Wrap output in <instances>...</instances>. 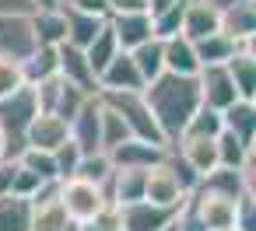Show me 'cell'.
<instances>
[{
	"label": "cell",
	"mask_w": 256,
	"mask_h": 231,
	"mask_svg": "<svg viewBox=\"0 0 256 231\" xmlns=\"http://www.w3.org/2000/svg\"><path fill=\"white\" fill-rule=\"evenodd\" d=\"M144 98H148V105H151V112H154V119H158L168 147L182 137L186 123L204 105L200 81L196 77H186V74H168V70L144 88Z\"/></svg>",
	"instance_id": "6da1fadb"
},
{
	"label": "cell",
	"mask_w": 256,
	"mask_h": 231,
	"mask_svg": "<svg viewBox=\"0 0 256 231\" xmlns=\"http://www.w3.org/2000/svg\"><path fill=\"white\" fill-rule=\"evenodd\" d=\"M39 116V98L36 88H22L11 98L0 102V137H4V161H18L22 151L28 147V126Z\"/></svg>",
	"instance_id": "7a4b0ae2"
},
{
	"label": "cell",
	"mask_w": 256,
	"mask_h": 231,
	"mask_svg": "<svg viewBox=\"0 0 256 231\" xmlns=\"http://www.w3.org/2000/svg\"><path fill=\"white\" fill-rule=\"evenodd\" d=\"M98 98L123 116V123L130 126L134 137L151 140L158 147H168V140H165V133H162V126H158V119H154V112H151V105L144 98V91H98Z\"/></svg>",
	"instance_id": "3957f363"
},
{
	"label": "cell",
	"mask_w": 256,
	"mask_h": 231,
	"mask_svg": "<svg viewBox=\"0 0 256 231\" xmlns=\"http://www.w3.org/2000/svg\"><path fill=\"white\" fill-rule=\"evenodd\" d=\"M186 207L193 210V217L204 224V231H224V228H235V207H238V196H224V193H214L207 186H196L186 200Z\"/></svg>",
	"instance_id": "277c9868"
},
{
	"label": "cell",
	"mask_w": 256,
	"mask_h": 231,
	"mask_svg": "<svg viewBox=\"0 0 256 231\" xmlns=\"http://www.w3.org/2000/svg\"><path fill=\"white\" fill-rule=\"evenodd\" d=\"M32 88H36V98H39V112H56V116H64L67 123L81 112V105H84L88 98H95V95H84L81 88L67 84L60 74L39 81V84H32Z\"/></svg>",
	"instance_id": "5b68a950"
},
{
	"label": "cell",
	"mask_w": 256,
	"mask_h": 231,
	"mask_svg": "<svg viewBox=\"0 0 256 231\" xmlns=\"http://www.w3.org/2000/svg\"><path fill=\"white\" fill-rule=\"evenodd\" d=\"M60 203H64V210H67L70 221L84 224V221H95L98 210H102L109 200H106L102 186L84 182V179L74 175V179H64V182H60Z\"/></svg>",
	"instance_id": "8992f818"
},
{
	"label": "cell",
	"mask_w": 256,
	"mask_h": 231,
	"mask_svg": "<svg viewBox=\"0 0 256 231\" xmlns=\"http://www.w3.org/2000/svg\"><path fill=\"white\" fill-rule=\"evenodd\" d=\"M36 28L28 14H0V56L28 60L36 53Z\"/></svg>",
	"instance_id": "52a82bcc"
},
{
	"label": "cell",
	"mask_w": 256,
	"mask_h": 231,
	"mask_svg": "<svg viewBox=\"0 0 256 231\" xmlns=\"http://www.w3.org/2000/svg\"><path fill=\"white\" fill-rule=\"evenodd\" d=\"M70 140L81 147V154H98L102 151V98H88L81 112L70 119Z\"/></svg>",
	"instance_id": "ba28073f"
},
{
	"label": "cell",
	"mask_w": 256,
	"mask_h": 231,
	"mask_svg": "<svg viewBox=\"0 0 256 231\" xmlns=\"http://www.w3.org/2000/svg\"><path fill=\"white\" fill-rule=\"evenodd\" d=\"M144 200H148V203H158V207H176V210H179V207L190 200V193H186V186L179 182V175L172 172V165L162 161V165H154V168L148 172Z\"/></svg>",
	"instance_id": "9c48e42d"
},
{
	"label": "cell",
	"mask_w": 256,
	"mask_h": 231,
	"mask_svg": "<svg viewBox=\"0 0 256 231\" xmlns=\"http://www.w3.org/2000/svg\"><path fill=\"white\" fill-rule=\"evenodd\" d=\"M123 210V231H168L179 217L176 207H158V203H130V207H120Z\"/></svg>",
	"instance_id": "30bf717a"
},
{
	"label": "cell",
	"mask_w": 256,
	"mask_h": 231,
	"mask_svg": "<svg viewBox=\"0 0 256 231\" xmlns=\"http://www.w3.org/2000/svg\"><path fill=\"white\" fill-rule=\"evenodd\" d=\"M109 158H112L116 168H144V172H151L154 165H162L168 158V147H158V144L140 140V137H126L120 147L109 151Z\"/></svg>",
	"instance_id": "8fae6325"
},
{
	"label": "cell",
	"mask_w": 256,
	"mask_h": 231,
	"mask_svg": "<svg viewBox=\"0 0 256 231\" xmlns=\"http://www.w3.org/2000/svg\"><path fill=\"white\" fill-rule=\"evenodd\" d=\"M56 49H60V77H64L67 84L81 88L84 95H98V91H102V88H98V74L92 70L84 49H78V46H70V42H64V46H56Z\"/></svg>",
	"instance_id": "7c38bea8"
},
{
	"label": "cell",
	"mask_w": 256,
	"mask_h": 231,
	"mask_svg": "<svg viewBox=\"0 0 256 231\" xmlns=\"http://www.w3.org/2000/svg\"><path fill=\"white\" fill-rule=\"evenodd\" d=\"M196 81H200L204 105H210V109L224 112L228 105H235V102H238V91H235V81H232L228 67H200Z\"/></svg>",
	"instance_id": "4fadbf2b"
},
{
	"label": "cell",
	"mask_w": 256,
	"mask_h": 231,
	"mask_svg": "<svg viewBox=\"0 0 256 231\" xmlns=\"http://www.w3.org/2000/svg\"><path fill=\"white\" fill-rule=\"evenodd\" d=\"M172 151H176L200 179H207L210 172L221 168V165H218V137H179V140L172 144Z\"/></svg>",
	"instance_id": "5bb4252c"
},
{
	"label": "cell",
	"mask_w": 256,
	"mask_h": 231,
	"mask_svg": "<svg viewBox=\"0 0 256 231\" xmlns=\"http://www.w3.org/2000/svg\"><path fill=\"white\" fill-rule=\"evenodd\" d=\"M98 88L102 91H144V77H140L130 49H120L112 56V63L98 74Z\"/></svg>",
	"instance_id": "9a60e30c"
},
{
	"label": "cell",
	"mask_w": 256,
	"mask_h": 231,
	"mask_svg": "<svg viewBox=\"0 0 256 231\" xmlns=\"http://www.w3.org/2000/svg\"><path fill=\"white\" fill-rule=\"evenodd\" d=\"M144 189H148V172L144 168H116L102 193H106L109 203L130 207V203H140L144 200Z\"/></svg>",
	"instance_id": "2e32d148"
},
{
	"label": "cell",
	"mask_w": 256,
	"mask_h": 231,
	"mask_svg": "<svg viewBox=\"0 0 256 231\" xmlns=\"http://www.w3.org/2000/svg\"><path fill=\"white\" fill-rule=\"evenodd\" d=\"M70 140V123L56 112H39L28 126V147H39V151H56L60 144Z\"/></svg>",
	"instance_id": "e0dca14e"
},
{
	"label": "cell",
	"mask_w": 256,
	"mask_h": 231,
	"mask_svg": "<svg viewBox=\"0 0 256 231\" xmlns=\"http://www.w3.org/2000/svg\"><path fill=\"white\" fill-rule=\"evenodd\" d=\"M221 32V11H214L207 0H186V14H182V35L200 42L207 35Z\"/></svg>",
	"instance_id": "ac0fdd59"
},
{
	"label": "cell",
	"mask_w": 256,
	"mask_h": 231,
	"mask_svg": "<svg viewBox=\"0 0 256 231\" xmlns=\"http://www.w3.org/2000/svg\"><path fill=\"white\" fill-rule=\"evenodd\" d=\"M116 39H120V49H137L140 42L154 39V25H151V14L148 11H137V14H112L109 18Z\"/></svg>",
	"instance_id": "d6986e66"
},
{
	"label": "cell",
	"mask_w": 256,
	"mask_h": 231,
	"mask_svg": "<svg viewBox=\"0 0 256 231\" xmlns=\"http://www.w3.org/2000/svg\"><path fill=\"white\" fill-rule=\"evenodd\" d=\"M162 42H165V70L168 74H186V77L200 74V60H196V42L193 39L172 35V39H162Z\"/></svg>",
	"instance_id": "ffe728a7"
},
{
	"label": "cell",
	"mask_w": 256,
	"mask_h": 231,
	"mask_svg": "<svg viewBox=\"0 0 256 231\" xmlns=\"http://www.w3.org/2000/svg\"><path fill=\"white\" fill-rule=\"evenodd\" d=\"M67 14V42L78 46V49H88L95 42V35L106 28L109 18H98V14H84V11H74V7H64Z\"/></svg>",
	"instance_id": "44dd1931"
},
{
	"label": "cell",
	"mask_w": 256,
	"mask_h": 231,
	"mask_svg": "<svg viewBox=\"0 0 256 231\" xmlns=\"http://www.w3.org/2000/svg\"><path fill=\"white\" fill-rule=\"evenodd\" d=\"M221 32L232 35L238 46L256 32V0H238L235 7H228L221 14Z\"/></svg>",
	"instance_id": "7402d4cb"
},
{
	"label": "cell",
	"mask_w": 256,
	"mask_h": 231,
	"mask_svg": "<svg viewBox=\"0 0 256 231\" xmlns=\"http://www.w3.org/2000/svg\"><path fill=\"white\" fill-rule=\"evenodd\" d=\"M221 119H224V130L235 133L246 147L256 140V105H252L249 98H238L235 105H228V109L221 112Z\"/></svg>",
	"instance_id": "603a6c76"
},
{
	"label": "cell",
	"mask_w": 256,
	"mask_h": 231,
	"mask_svg": "<svg viewBox=\"0 0 256 231\" xmlns=\"http://www.w3.org/2000/svg\"><path fill=\"white\" fill-rule=\"evenodd\" d=\"M32 28H36V42L39 46H64L67 42V14H64V7L36 11L32 14Z\"/></svg>",
	"instance_id": "cb8c5ba5"
},
{
	"label": "cell",
	"mask_w": 256,
	"mask_h": 231,
	"mask_svg": "<svg viewBox=\"0 0 256 231\" xmlns=\"http://www.w3.org/2000/svg\"><path fill=\"white\" fill-rule=\"evenodd\" d=\"M0 231H32V200L4 193L0 196Z\"/></svg>",
	"instance_id": "d4e9b609"
},
{
	"label": "cell",
	"mask_w": 256,
	"mask_h": 231,
	"mask_svg": "<svg viewBox=\"0 0 256 231\" xmlns=\"http://www.w3.org/2000/svg\"><path fill=\"white\" fill-rule=\"evenodd\" d=\"M238 49H242V46H238L232 35L214 32V35H207V39L196 42V60H200V67H224Z\"/></svg>",
	"instance_id": "484cf974"
},
{
	"label": "cell",
	"mask_w": 256,
	"mask_h": 231,
	"mask_svg": "<svg viewBox=\"0 0 256 231\" xmlns=\"http://www.w3.org/2000/svg\"><path fill=\"white\" fill-rule=\"evenodd\" d=\"M130 56H134L137 70H140V77H144V88L165 74V42H162V39H148V42H140L137 49H130Z\"/></svg>",
	"instance_id": "4316f807"
},
{
	"label": "cell",
	"mask_w": 256,
	"mask_h": 231,
	"mask_svg": "<svg viewBox=\"0 0 256 231\" xmlns=\"http://www.w3.org/2000/svg\"><path fill=\"white\" fill-rule=\"evenodd\" d=\"M22 63H25L28 84H39V81L60 74V49H56V46H36V53H32L28 60H22Z\"/></svg>",
	"instance_id": "83f0119b"
},
{
	"label": "cell",
	"mask_w": 256,
	"mask_h": 231,
	"mask_svg": "<svg viewBox=\"0 0 256 231\" xmlns=\"http://www.w3.org/2000/svg\"><path fill=\"white\" fill-rule=\"evenodd\" d=\"M224 67H228V74H232V81H235L238 98H249V102H252V95H256V60H252L246 49H238Z\"/></svg>",
	"instance_id": "f1b7e54d"
},
{
	"label": "cell",
	"mask_w": 256,
	"mask_h": 231,
	"mask_svg": "<svg viewBox=\"0 0 256 231\" xmlns=\"http://www.w3.org/2000/svg\"><path fill=\"white\" fill-rule=\"evenodd\" d=\"M120 53V39H116V32H112V25L106 21V28L95 35V42L84 49V56H88V63H92V70L95 74H102L109 63H112V56Z\"/></svg>",
	"instance_id": "f546056e"
},
{
	"label": "cell",
	"mask_w": 256,
	"mask_h": 231,
	"mask_svg": "<svg viewBox=\"0 0 256 231\" xmlns=\"http://www.w3.org/2000/svg\"><path fill=\"white\" fill-rule=\"evenodd\" d=\"M246 158H249V147L235 133L221 130L218 133V165L221 168H232V172H246Z\"/></svg>",
	"instance_id": "4dcf8cb0"
},
{
	"label": "cell",
	"mask_w": 256,
	"mask_h": 231,
	"mask_svg": "<svg viewBox=\"0 0 256 231\" xmlns=\"http://www.w3.org/2000/svg\"><path fill=\"white\" fill-rule=\"evenodd\" d=\"M112 172H116V165H112V158H109L106 151H98V154H84L81 165H78V179L95 182V186H102V189H106V182L112 179Z\"/></svg>",
	"instance_id": "1f68e13d"
},
{
	"label": "cell",
	"mask_w": 256,
	"mask_h": 231,
	"mask_svg": "<svg viewBox=\"0 0 256 231\" xmlns=\"http://www.w3.org/2000/svg\"><path fill=\"white\" fill-rule=\"evenodd\" d=\"M126 137H134V133H130V126L123 123V116H120L112 105H106V102H102V151L109 154V151H112V147H120Z\"/></svg>",
	"instance_id": "d6a6232c"
},
{
	"label": "cell",
	"mask_w": 256,
	"mask_h": 231,
	"mask_svg": "<svg viewBox=\"0 0 256 231\" xmlns=\"http://www.w3.org/2000/svg\"><path fill=\"white\" fill-rule=\"evenodd\" d=\"M221 130H224L221 112H218V109H210V105H200V109L193 112V119L186 123L182 137H218Z\"/></svg>",
	"instance_id": "836d02e7"
},
{
	"label": "cell",
	"mask_w": 256,
	"mask_h": 231,
	"mask_svg": "<svg viewBox=\"0 0 256 231\" xmlns=\"http://www.w3.org/2000/svg\"><path fill=\"white\" fill-rule=\"evenodd\" d=\"M28 172H36L42 182H60V172H56V158L53 151H39V147H25L22 158H18Z\"/></svg>",
	"instance_id": "e575fe53"
},
{
	"label": "cell",
	"mask_w": 256,
	"mask_h": 231,
	"mask_svg": "<svg viewBox=\"0 0 256 231\" xmlns=\"http://www.w3.org/2000/svg\"><path fill=\"white\" fill-rule=\"evenodd\" d=\"M28 88V77H25V63L14 60V56H0V102L11 98L14 91Z\"/></svg>",
	"instance_id": "d590c367"
},
{
	"label": "cell",
	"mask_w": 256,
	"mask_h": 231,
	"mask_svg": "<svg viewBox=\"0 0 256 231\" xmlns=\"http://www.w3.org/2000/svg\"><path fill=\"white\" fill-rule=\"evenodd\" d=\"M182 14H186V0H176L172 7H165L162 14H154V18H151V25H154V39L182 35Z\"/></svg>",
	"instance_id": "8d00e7d4"
},
{
	"label": "cell",
	"mask_w": 256,
	"mask_h": 231,
	"mask_svg": "<svg viewBox=\"0 0 256 231\" xmlns=\"http://www.w3.org/2000/svg\"><path fill=\"white\" fill-rule=\"evenodd\" d=\"M53 158H56V172H60V182L64 179H74L78 175V165H81V147L74 144V140H67V144H60L56 151H53Z\"/></svg>",
	"instance_id": "74e56055"
},
{
	"label": "cell",
	"mask_w": 256,
	"mask_h": 231,
	"mask_svg": "<svg viewBox=\"0 0 256 231\" xmlns=\"http://www.w3.org/2000/svg\"><path fill=\"white\" fill-rule=\"evenodd\" d=\"M42 186H50V182H42L36 172H28L22 161H14V179H11V193H14V196H28V200H32Z\"/></svg>",
	"instance_id": "f35d334b"
},
{
	"label": "cell",
	"mask_w": 256,
	"mask_h": 231,
	"mask_svg": "<svg viewBox=\"0 0 256 231\" xmlns=\"http://www.w3.org/2000/svg\"><path fill=\"white\" fill-rule=\"evenodd\" d=\"M235 231H256V200L249 196V189L238 196V207H235Z\"/></svg>",
	"instance_id": "ab89813d"
},
{
	"label": "cell",
	"mask_w": 256,
	"mask_h": 231,
	"mask_svg": "<svg viewBox=\"0 0 256 231\" xmlns=\"http://www.w3.org/2000/svg\"><path fill=\"white\" fill-rule=\"evenodd\" d=\"M60 7H74V11H84V14L109 18V0H64Z\"/></svg>",
	"instance_id": "60d3db41"
},
{
	"label": "cell",
	"mask_w": 256,
	"mask_h": 231,
	"mask_svg": "<svg viewBox=\"0 0 256 231\" xmlns=\"http://www.w3.org/2000/svg\"><path fill=\"white\" fill-rule=\"evenodd\" d=\"M148 11V0H109V18L112 14H137Z\"/></svg>",
	"instance_id": "b9f144b4"
},
{
	"label": "cell",
	"mask_w": 256,
	"mask_h": 231,
	"mask_svg": "<svg viewBox=\"0 0 256 231\" xmlns=\"http://www.w3.org/2000/svg\"><path fill=\"white\" fill-rule=\"evenodd\" d=\"M0 14H36L32 0H0Z\"/></svg>",
	"instance_id": "7bdbcfd3"
},
{
	"label": "cell",
	"mask_w": 256,
	"mask_h": 231,
	"mask_svg": "<svg viewBox=\"0 0 256 231\" xmlns=\"http://www.w3.org/2000/svg\"><path fill=\"white\" fill-rule=\"evenodd\" d=\"M11 179H14V161H0V196L11 193Z\"/></svg>",
	"instance_id": "ee69618b"
},
{
	"label": "cell",
	"mask_w": 256,
	"mask_h": 231,
	"mask_svg": "<svg viewBox=\"0 0 256 231\" xmlns=\"http://www.w3.org/2000/svg\"><path fill=\"white\" fill-rule=\"evenodd\" d=\"M172 4H176V0H148V14L154 18V14H162L165 7H172Z\"/></svg>",
	"instance_id": "f6af8a7d"
},
{
	"label": "cell",
	"mask_w": 256,
	"mask_h": 231,
	"mask_svg": "<svg viewBox=\"0 0 256 231\" xmlns=\"http://www.w3.org/2000/svg\"><path fill=\"white\" fill-rule=\"evenodd\" d=\"M246 175H256V140L249 144V158H246Z\"/></svg>",
	"instance_id": "bcb514c9"
},
{
	"label": "cell",
	"mask_w": 256,
	"mask_h": 231,
	"mask_svg": "<svg viewBox=\"0 0 256 231\" xmlns=\"http://www.w3.org/2000/svg\"><path fill=\"white\" fill-rule=\"evenodd\" d=\"M64 0H32V7L36 11H53V7H60Z\"/></svg>",
	"instance_id": "7dc6e473"
},
{
	"label": "cell",
	"mask_w": 256,
	"mask_h": 231,
	"mask_svg": "<svg viewBox=\"0 0 256 231\" xmlns=\"http://www.w3.org/2000/svg\"><path fill=\"white\" fill-rule=\"evenodd\" d=\"M207 4H210L214 11H221V14H224L228 7H235V4H238V0H207Z\"/></svg>",
	"instance_id": "c3c4849f"
},
{
	"label": "cell",
	"mask_w": 256,
	"mask_h": 231,
	"mask_svg": "<svg viewBox=\"0 0 256 231\" xmlns=\"http://www.w3.org/2000/svg\"><path fill=\"white\" fill-rule=\"evenodd\" d=\"M242 49H246V53H249V56L256 60V32H252V35H249V39L242 42Z\"/></svg>",
	"instance_id": "681fc988"
},
{
	"label": "cell",
	"mask_w": 256,
	"mask_h": 231,
	"mask_svg": "<svg viewBox=\"0 0 256 231\" xmlns=\"http://www.w3.org/2000/svg\"><path fill=\"white\" fill-rule=\"evenodd\" d=\"M246 189H249V196L256 200V175H249V182H246Z\"/></svg>",
	"instance_id": "f907efd6"
},
{
	"label": "cell",
	"mask_w": 256,
	"mask_h": 231,
	"mask_svg": "<svg viewBox=\"0 0 256 231\" xmlns=\"http://www.w3.org/2000/svg\"><path fill=\"white\" fill-rule=\"evenodd\" d=\"M78 231H98V228H95L92 221H84V224H78Z\"/></svg>",
	"instance_id": "816d5d0a"
},
{
	"label": "cell",
	"mask_w": 256,
	"mask_h": 231,
	"mask_svg": "<svg viewBox=\"0 0 256 231\" xmlns=\"http://www.w3.org/2000/svg\"><path fill=\"white\" fill-rule=\"evenodd\" d=\"M0 161H4V137H0Z\"/></svg>",
	"instance_id": "f5cc1de1"
},
{
	"label": "cell",
	"mask_w": 256,
	"mask_h": 231,
	"mask_svg": "<svg viewBox=\"0 0 256 231\" xmlns=\"http://www.w3.org/2000/svg\"><path fill=\"white\" fill-rule=\"evenodd\" d=\"M252 105H256V95H252Z\"/></svg>",
	"instance_id": "db71d44e"
},
{
	"label": "cell",
	"mask_w": 256,
	"mask_h": 231,
	"mask_svg": "<svg viewBox=\"0 0 256 231\" xmlns=\"http://www.w3.org/2000/svg\"><path fill=\"white\" fill-rule=\"evenodd\" d=\"M224 231H235V228H224Z\"/></svg>",
	"instance_id": "11a10c76"
},
{
	"label": "cell",
	"mask_w": 256,
	"mask_h": 231,
	"mask_svg": "<svg viewBox=\"0 0 256 231\" xmlns=\"http://www.w3.org/2000/svg\"><path fill=\"white\" fill-rule=\"evenodd\" d=\"M168 231H176V224H172V228H168Z\"/></svg>",
	"instance_id": "9f6ffc18"
}]
</instances>
